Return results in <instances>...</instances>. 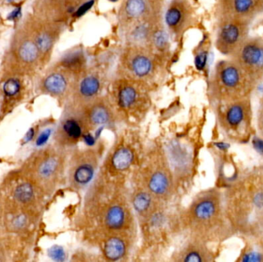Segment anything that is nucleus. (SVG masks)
<instances>
[{
  "mask_svg": "<svg viewBox=\"0 0 263 262\" xmlns=\"http://www.w3.org/2000/svg\"><path fill=\"white\" fill-rule=\"evenodd\" d=\"M226 220L221 194L209 189L198 193L177 215L178 230L186 236L208 243L221 237Z\"/></svg>",
  "mask_w": 263,
  "mask_h": 262,
  "instance_id": "f257e3e1",
  "label": "nucleus"
},
{
  "mask_svg": "<svg viewBox=\"0 0 263 262\" xmlns=\"http://www.w3.org/2000/svg\"><path fill=\"white\" fill-rule=\"evenodd\" d=\"M134 174V186L150 192L163 202L172 201L176 192V176L164 147L154 143L146 149Z\"/></svg>",
  "mask_w": 263,
  "mask_h": 262,
  "instance_id": "f03ea898",
  "label": "nucleus"
},
{
  "mask_svg": "<svg viewBox=\"0 0 263 262\" xmlns=\"http://www.w3.org/2000/svg\"><path fill=\"white\" fill-rule=\"evenodd\" d=\"M253 83L233 60H221L213 68L208 93L216 104L249 97Z\"/></svg>",
  "mask_w": 263,
  "mask_h": 262,
  "instance_id": "7ed1b4c3",
  "label": "nucleus"
},
{
  "mask_svg": "<svg viewBox=\"0 0 263 262\" xmlns=\"http://www.w3.org/2000/svg\"><path fill=\"white\" fill-rule=\"evenodd\" d=\"M109 98L120 121L137 122L143 119L150 107L148 84L118 76L110 86Z\"/></svg>",
  "mask_w": 263,
  "mask_h": 262,
  "instance_id": "20e7f679",
  "label": "nucleus"
},
{
  "mask_svg": "<svg viewBox=\"0 0 263 262\" xmlns=\"http://www.w3.org/2000/svg\"><path fill=\"white\" fill-rule=\"evenodd\" d=\"M93 234L107 231H138V223L125 189L106 201L92 216Z\"/></svg>",
  "mask_w": 263,
  "mask_h": 262,
  "instance_id": "39448f33",
  "label": "nucleus"
},
{
  "mask_svg": "<svg viewBox=\"0 0 263 262\" xmlns=\"http://www.w3.org/2000/svg\"><path fill=\"white\" fill-rule=\"evenodd\" d=\"M160 69V57L146 47L126 45L119 60V76L149 84Z\"/></svg>",
  "mask_w": 263,
  "mask_h": 262,
  "instance_id": "423d86ee",
  "label": "nucleus"
},
{
  "mask_svg": "<svg viewBox=\"0 0 263 262\" xmlns=\"http://www.w3.org/2000/svg\"><path fill=\"white\" fill-rule=\"evenodd\" d=\"M102 141L96 145L75 149L69 168V183L72 189L82 192L87 189L97 175L106 152Z\"/></svg>",
  "mask_w": 263,
  "mask_h": 262,
  "instance_id": "0eeeda50",
  "label": "nucleus"
},
{
  "mask_svg": "<svg viewBox=\"0 0 263 262\" xmlns=\"http://www.w3.org/2000/svg\"><path fill=\"white\" fill-rule=\"evenodd\" d=\"M249 182L244 189L246 193L240 192V205L233 207L240 210L230 214L243 231L260 234L263 233V178L257 177Z\"/></svg>",
  "mask_w": 263,
  "mask_h": 262,
  "instance_id": "6e6552de",
  "label": "nucleus"
},
{
  "mask_svg": "<svg viewBox=\"0 0 263 262\" xmlns=\"http://www.w3.org/2000/svg\"><path fill=\"white\" fill-rule=\"evenodd\" d=\"M217 106L218 119L223 129L232 137L242 139L250 124L252 113L249 97Z\"/></svg>",
  "mask_w": 263,
  "mask_h": 262,
  "instance_id": "1a4fd4ad",
  "label": "nucleus"
},
{
  "mask_svg": "<svg viewBox=\"0 0 263 262\" xmlns=\"http://www.w3.org/2000/svg\"><path fill=\"white\" fill-rule=\"evenodd\" d=\"M256 86L263 80V39L249 36L230 57Z\"/></svg>",
  "mask_w": 263,
  "mask_h": 262,
  "instance_id": "9d476101",
  "label": "nucleus"
},
{
  "mask_svg": "<svg viewBox=\"0 0 263 262\" xmlns=\"http://www.w3.org/2000/svg\"><path fill=\"white\" fill-rule=\"evenodd\" d=\"M93 234L101 255L107 261L127 260L137 238L135 231H107Z\"/></svg>",
  "mask_w": 263,
  "mask_h": 262,
  "instance_id": "9b49d317",
  "label": "nucleus"
},
{
  "mask_svg": "<svg viewBox=\"0 0 263 262\" xmlns=\"http://www.w3.org/2000/svg\"><path fill=\"white\" fill-rule=\"evenodd\" d=\"M249 25L243 21L218 17L215 45L223 56L230 58L249 36Z\"/></svg>",
  "mask_w": 263,
  "mask_h": 262,
  "instance_id": "f8f14e48",
  "label": "nucleus"
},
{
  "mask_svg": "<svg viewBox=\"0 0 263 262\" xmlns=\"http://www.w3.org/2000/svg\"><path fill=\"white\" fill-rule=\"evenodd\" d=\"M194 19V9L190 0H170L163 16L169 36L176 40L192 27Z\"/></svg>",
  "mask_w": 263,
  "mask_h": 262,
  "instance_id": "ddd939ff",
  "label": "nucleus"
},
{
  "mask_svg": "<svg viewBox=\"0 0 263 262\" xmlns=\"http://www.w3.org/2000/svg\"><path fill=\"white\" fill-rule=\"evenodd\" d=\"M102 87L103 80L100 72L87 68L75 77L71 90L72 102L83 107L101 95Z\"/></svg>",
  "mask_w": 263,
  "mask_h": 262,
  "instance_id": "4468645a",
  "label": "nucleus"
},
{
  "mask_svg": "<svg viewBox=\"0 0 263 262\" xmlns=\"http://www.w3.org/2000/svg\"><path fill=\"white\" fill-rule=\"evenodd\" d=\"M136 149L126 142H119L113 147L104 160L102 171L116 178L124 176L131 170L137 160Z\"/></svg>",
  "mask_w": 263,
  "mask_h": 262,
  "instance_id": "2eb2a0df",
  "label": "nucleus"
},
{
  "mask_svg": "<svg viewBox=\"0 0 263 262\" xmlns=\"http://www.w3.org/2000/svg\"><path fill=\"white\" fill-rule=\"evenodd\" d=\"M83 107L72 102L69 113L61 122V134L66 145L74 147L91 133Z\"/></svg>",
  "mask_w": 263,
  "mask_h": 262,
  "instance_id": "dca6fc26",
  "label": "nucleus"
},
{
  "mask_svg": "<svg viewBox=\"0 0 263 262\" xmlns=\"http://www.w3.org/2000/svg\"><path fill=\"white\" fill-rule=\"evenodd\" d=\"M162 13V8L150 0H122L118 13L119 29L122 34L130 27L155 13Z\"/></svg>",
  "mask_w": 263,
  "mask_h": 262,
  "instance_id": "f3484780",
  "label": "nucleus"
},
{
  "mask_svg": "<svg viewBox=\"0 0 263 262\" xmlns=\"http://www.w3.org/2000/svg\"><path fill=\"white\" fill-rule=\"evenodd\" d=\"M85 115L91 131L100 127L114 125L120 121L116 109L109 96L99 95L83 106Z\"/></svg>",
  "mask_w": 263,
  "mask_h": 262,
  "instance_id": "a211bd4d",
  "label": "nucleus"
},
{
  "mask_svg": "<svg viewBox=\"0 0 263 262\" xmlns=\"http://www.w3.org/2000/svg\"><path fill=\"white\" fill-rule=\"evenodd\" d=\"M263 13V0H219L217 17L239 19L251 23Z\"/></svg>",
  "mask_w": 263,
  "mask_h": 262,
  "instance_id": "6ab92c4d",
  "label": "nucleus"
},
{
  "mask_svg": "<svg viewBox=\"0 0 263 262\" xmlns=\"http://www.w3.org/2000/svg\"><path fill=\"white\" fill-rule=\"evenodd\" d=\"M186 238V240L171 254V261L208 262L214 260V254L208 248L207 242L197 238Z\"/></svg>",
  "mask_w": 263,
  "mask_h": 262,
  "instance_id": "aec40b11",
  "label": "nucleus"
},
{
  "mask_svg": "<svg viewBox=\"0 0 263 262\" xmlns=\"http://www.w3.org/2000/svg\"><path fill=\"white\" fill-rule=\"evenodd\" d=\"M75 77L73 74L64 69L52 72L44 80V89L51 95L61 96L71 92Z\"/></svg>",
  "mask_w": 263,
  "mask_h": 262,
  "instance_id": "412c9836",
  "label": "nucleus"
},
{
  "mask_svg": "<svg viewBox=\"0 0 263 262\" xmlns=\"http://www.w3.org/2000/svg\"><path fill=\"white\" fill-rule=\"evenodd\" d=\"M170 48L169 42V33L165 27L163 20L155 27L153 34L151 38L149 48L153 51L157 57L166 55Z\"/></svg>",
  "mask_w": 263,
  "mask_h": 262,
  "instance_id": "4be33fe9",
  "label": "nucleus"
},
{
  "mask_svg": "<svg viewBox=\"0 0 263 262\" xmlns=\"http://www.w3.org/2000/svg\"><path fill=\"white\" fill-rule=\"evenodd\" d=\"M63 69L69 71L76 76L87 69V59L82 49L69 51L61 60Z\"/></svg>",
  "mask_w": 263,
  "mask_h": 262,
  "instance_id": "5701e85b",
  "label": "nucleus"
},
{
  "mask_svg": "<svg viewBox=\"0 0 263 262\" xmlns=\"http://www.w3.org/2000/svg\"><path fill=\"white\" fill-rule=\"evenodd\" d=\"M63 163L57 156L48 157L42 164L39 169V173L41 177L44 178H49L55 176Z\"/></svg>",
  "mask_w": 263,
  "mask_h": 262,
  "instance_id": "b1692460",
  "label": "nucleus"
},
{
  "mask_svg": "<svg viewBox=\"0 0 263 262\" xmlns=\"http://www.w3.org/2000/svg\"><path fill=\"white\" fill-rule=\"evenodd\" d=\"M39 51L36 42L25 41L19 47V55L22 61L27 63H34L39 57Z\"/></svg>",
  "mask_w": 263,
  "mask_h": 262,
  "instance_id": "393cba45",
  "label": "nucleus"
},
{
  "mask_svg": "<svg viewBox=\"0 0 263 262\" xmlns=\"http://www.w3.org/2000/svg\"><path fill=\"white\" fill-rule=\"evenodd\" d=\"M56 36L49 32L40 33L36 39V44L42 54H48L55 44Z\"/></svg>",
  "mask_w": 263,
  "mask_h": 262,
  "instance_id": "a878e982",
  "label": "nucleus"
},
{
  "mask_svg": "<svg viewBox=\"0 0 263 262\" xmlns=\"http://www.w3.org/2000/svg\"><path fill=\"white\" fill-rule=\"evenodd\" d=\"M33 195H34V191L31 185L29 183L21 184L15 191V198L19 202H29L31 201Z\"/></svg>",
  "mask_w": 263,
  "mask_h": 262,
  "instance_id": "bb28decb",
  "label": "nucleus"
},
{
  "mask_svg": "<svg viewBox=\"0 0 263 262\" xmlns=\"http://www.w3.org/2000/svg\"><path fill=\"white\" fill-rule=\"evenodd\" d=\"M21 85L19 80L16 78H10L4 85V92L9 97L15 96L19 93Z\"/></svg>",
  "mask_w": 263,
  "mask_h": 262,
  "instance_id": "cd10ccee",
  "label": "nucleus"
},
{
  "mask_svg": "<svg viewBox=\"0 0 263 262\" xmlns=\"http://www.w3.org/2000/svg\"><path fill=\"white\" fill-rule=\"evenodd\" d=\"M240 260L249 262L263 261V253L255 250H246V252L243 254Z\"/></svg>",
  "mask_w": 263,
  "mask_h": 262,
  "instance_id": "c85d7f7f",
  "label": "nucleus"
},
{
  "mask_svg": "<svg viewBox=\"0 0 263 262\" xmlns=\"http://www.w3.org/2000/svg\"><path fill=\"white\" fill-rule=\"evenodd\" d=\"M208 53L206 51H201L196 57V65L198 69H203L206 64Z\"/></svg>",
  "mask_w": 263,
  "mask_h": 262,
  "instance_id": "c756f323",
  "label": "nucleus"
},
{
  "mask_svg": "<svg viewBox=\"0 0 263 262\" xmlns=\"http://www.w3.org/2000/svg\"><path fill=\"white\" fill-rule=\"evenodd\" d=\"M49 254L52 259L56 260H60L64 257V252L60 247L54 246L50 248Z\"/></svg>",
  "mask_w": 263,
  "mask_h": 262,
  "instance_id": "7c9ffc66",
  "label": "nucleus"
},
{
  "mask_svg": "<svg viewBox=\"0 0 263 262\" xmlns=\"http://www.w3.org/2000/svg\"><path fill=\"white\" fill-rule=\"evenodd\" d=\"M50 136V129L44 130V131L39 135V137H38L36 142V145H37V146H42V145H45V144L47 142L48 139H49Z\"/></svg>",
  "mask_w": 263,
  "mask_h": 262,
  "instance_id": "2f4dec72",
  "label": "nucleus"
},
{
  "mask_svg": "<svg viewBox=\"0 0 263 262\" xmlns=\"http://www.w3.org/2000/svg\"><path fill=\"white\" fill-rule=\"evenodd\" d=\"M258 127L263 134V98L260 104L259 113H258Z\"/></svg>",
  "mask_w": 263,
  "mask_h": 262,
  "instance_id": "473e14b6",
  "label": "nucleus"
},
{
  "mask_svg": "<svg viewBox=\"0 0 263 262\" xmlns=\"http://www.w3.org/2000/svg\"><path fill=\"white\" fill-rule=\"evenodd\" d=\"M254 146L257 148L259 152H261L263 154V140L259 139H255L253 141Z\"/></svg>",
  "mask_w": 263,
  "mask_h": 262,
  "instance_id": "72a5a7b5",
  "label": "nucleus"
},
{
  "mask_svg": "<svg viewBox=\"0 0 263 262\" xmlns=\"http://www.w3.org/2000/svg\"><path fill=\"white\" fill-rule=\"evenodd\" d=\"M21 14V10L20 8H16L10 13V16H9V19H11V20H14V19H18L20 16Z\"/></svg>",
  "mask_w": 263,
  "mask_h": 262,
  "instance_id": "f704fd0d",
  "label": "nucleus"
},
{
  "mask_svg": "<svg viewBox=\"0 0 263 262\" xmlns=\"http://www.w3.org/2000/svg\"><path fill=\"white\" fill-rule=\"evenodd\" d=\"M34 129H33V128H30L28 131V133L25 134V137H24V141H25V143L31 141L32 139H33V137H34Z\"/></svg>",
  "mask_w": 263,
  "mask_h": 262,
  "instance_id": "c9c22d12",
  "label": "nucleus"
},
{
  "mask_svg": "<svg viewBox=\"0 0 263 262\" xmlns=\"http://www.w3.org/2000/svg\"><path fill=\"white\" fill-rule=\"evenodd\" d=\"M150 1L152 4H154V5L162 8V7H163V3H164L165 0H150Z\"/></svg>",
  "mask_w": 263,
  "mask_h": 262,
  "instance_id": "e433bc0d",
  "label": "nucleus"
}]
</instances>
